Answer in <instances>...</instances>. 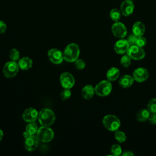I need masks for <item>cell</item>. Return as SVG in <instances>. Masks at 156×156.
I'll use <instances>...</instances> for the list:
<instances>
[{
    "mask_svg": "<svg viewBox=\"0 0 156 156\" xmlns=\"http://www.w3.org/2000/svg\"><path fill=\"white\" fill-rule=\"evenodd\" d=\"M7 29V25L4 21L0 20V34H3L5 32Z\"/></svg>",
    "mask_w": 156,
    "mask_h": 156,
    "instance_id": "cell-34",
    "label": "cell"
},
{
    "mask_svg": "<svg viewBox=\"0 0 156 156\" xmlns=\"http://www.w3.org/2000/svg\"><path fill=\"white\" fill-rule=\"evenodd\" d=\"M9 57L12 61H18L20 58V54L18 49L16 48H12L9 52Z\"/></svg>",
    "mask_w": 156,
    "mask_h": 156,
    "instance_id": "cell-24",
    "label": "cell"
},
{
    "mask_svg": "<svg viewBox=\"0 0 156 156\" xmlns=\"http://www.w3.org/2000/svg\"><path fill=\"white\" fill-rule=\"evenodd\" d=\"M80 48L77 44L71 43L68 44L64 49L63 58L68 62H74L79 58L80 55Z\"/></svg>",
    "mask_w": 156,
    "mask_h": 156,
    "instance_id": "cell-2",
    "label": "cell"
},
{
    "mask_svg": "<svg viewBox=\"0 0 156 156\" xmlns=\"http://www.w3.org/2000/svg\"><path fill=\"white\" fill-rule=\"evenodd\" d=\"M95 93L94 87L91 85H87L84 86L82 90V96L85 99H90L93 98Z\"/></svg>",
    "mask_w": 156,
    "mask_h": 156,
    "instance_id": "cell-18",
    "label": "cell"
},
{
    "mask_svg": "<svg viewBox=\"0 0 156 156\" xmlns=\"http://www.w3.org/2000/svg\"><path fill=\"white\" fill-rule=\"evenodd\" d=\"M115 139L119 143H124L126 140V135L124 132L120 130H116L115 133Z\"/></svg>",
    "mask_w": 156,
    "mask_h": 156,
    "instance_id": "cell-25",
    "label": "cell"
},
{
    "mask_svg": "<svg viewBox=\"0 0 156 156\" xmlns=\"http://www.w3.org/2000/svg\"><path fill=\"white\" fill-rule=\"evenodd\" d=\"M149 77L148 70L143 67L135 69L133 72V77L134 80L138 82H143L147 79Z\"/></svg>",
    "mask_w": 156,
    "mask_h": 156,
    "instance_id": "cell-14",
    "label": "cell"
},
{
    "mask_svg": "<svg viewBox=\"0 0 156 156\" xmlns=\"http://www.w3.org/2000/svg\"><path fill=\"white\" fill-rule=\"evenodd\" d=\"M136 37H137V36H136L133 34H130L128 37V38L127 39V42H128V43L129 44L130 46H132V45L135 44V41H136Z\"/></svg>",
    "mask_w": 156,
    "mask_h": 156,
    "instance_id": "cell-32",
    "label": "cell"
},
{
    "mask_svg": "<svg viewBox=\"0 0 156 156\" xmlns=\"http://www.w3.org/2000/svg\"><path fill=\"white\" fill-rule=\"evenodd\" d=\"M38 112L33 107L26 109L22 114L23 119L27 122H35L38 119Z\"/></svg>",
    "mask_w": 156,
    "mask_h": 156,
    "instance_id": "cell-11",
    "label": "cell"
},
{
    "mask_svg": "<svg viewBox=\"0 0 156 156\" xmlns=\"http://www.w3.org/2000/svg\"><path fill=\"white\" fill-rule=\"evenodd\" d=\"M127 54L132 59L136 60H141L145 56V52L143 49L135 44L129 46Z\"/></svg>",
    "mask_w": 156,
    "mask_h": 156,
    "instance_id": "cell-7",
    "label": "cell"
},
{
    "mask_svg": "<svg viewBox=\"0 0 156 156\" xmlns=\"http://www.w3.org/2000/svg\"><path fill=\"white\" fill-rule=\"evenodd\" d=\"M120 63L125 68L129 66L131 64V58L127 54L122 56L120 60Z\"/></svg>",
    "mask_w": 156,
    "mask_h": 156,
    "instance_id": "cell-26",
    "label": "cell"
},
{
    "mask_svg": "<svg viewBox=\"0 0 156 156\" xmlns=\"http://www.w3.org/2000/svg\"><path fill=\"white\" fill-rule=\"evenodd\" d=\"M3 136H4V133H3V131L0 129V141H1V140L3 138Z\"/></svg>",
    "mask_w": 156,
    "mask_h": 156,
    "instance_id": "cell-36",
    "label": "cell"
},
{
    "mask_svg": "<svg viewBox=\"0 0 156 156\" xmlns=\"http://www.w3.org/2000/svg\"><path fill=\"white\" fill-rule=\"evenodd\" d=\"M135 5L132 0H124L120 5V11L124 16H129L134 10Z\"/></svg>",
    "mask_w": 156,
    "mask_h": 156,
    "instance_id": "cell-12",
    "label": "cell"
},
{
    "mask_svg": "<svg viewBox=\"0 0 156 156\" xmlns=\"http://www.w3.org/2000/svg\"><path fill=\"white\" fill-rule=\"evenodd\" d=\"M60 83L63 88L71 89L75 83V79L72 74L69 72H64L60 76Z\"/></svg>",
    "mask_w": 156,
    "mask_h": 156,
    "instance_id": "cell-8",
    "label": "cell"
},
{
    "mask_svg": "<svg viewBox=\"0 0 156 156\" xmlns=\"http://www.w3.org/2000/svg\"><path fill=\"white\" fill-rule=\"evenodd\" d=\"M147 107L150 113H156V98H152L149 101Z\"/></svg>",
    "mask_w": 156,
    "mask_h": 156,
    "instance_id": "cell-27",
    "label": "cell"
},
{
    "mask_svg": "<svg viewBox=\"0 0 156 156\" xmlns=\"http://www.w3.org/2000/svg\"><path fill=\"white\" fill-rule=\"evenodd\" d=\"M107 80L110 81L116 80L119 76V70L116 67L110 68L106 73Z\"/></svg>",
    "mask_w": 156,
    "mask_h": 156,
    "instance_id": "cell-20",
    "label": "cell"
},
{
    "mask_svg": "<svg viewBox=\"0 0 156 156\" xmlns=\"http://www.w3.org/2000/svg\"><path fill=\"white\" fill-rule=\"evenodd\" d=\"M129 46L130 45L127 40L121 38L115 43L114 45V50L118 54H123L127 51Z\"/></svg>",
    "mask_w": 156,
    "mask_h": 156,
    "instance_id": "cell-15",
    "label": "cell"
},
{
    "mask_svg": "<svg viewBox=\"0 0 156 156\" xmlns=\"http://www.w3.org/2000/svg\"><path fill=\"white\" fill-rule=\"evenodd\" d=\"M48 56L50 62L55 65L60 64L64 60L63 52L57 48L49 49L48 52Z\"/></svg>",
    "mask_w": 156,
    "mask_h": 156,
    "instance_id": "cell-9",
    "label": "cell"
},
{
    "mask_svg": "<svg viewBox=\"0 0 156 156\" xmlns=\"http://www.w3.org/2000/svg\"><path fill=\"white\" fill-rule=\"evenodd\" d=\"M121 154H122V155H124V156H133L134 155L132 151H124Z\"/></svg>",
    "mask_w": 156,
    "mask_h": 156,
    "instance_id": "cell-35",
    "label": "cell"
},
{
    "mask_svg": "<svg viewBox=\"0 0 156 156\" xmlns=\"http://www.w3.org/2000/svg\"><path fill=\"white\" fill-rule=\"evenodd\" d=\"M19 66L18 63L15 61H9L6 62L2 68V72L7 78L14 77L18 73Z\"/></svg>",
    "mask_w": 156,
    "mask_h": 156,
    "instance_id": "cell-6",
    "label": "cell"
},
{
    "mask_svg": "<svg viewBox=\"0 0 156 156\" xmlns=\"http://www.w3.org/2000/svg\"><path fill=\"white\" fill-rule=\"evenodd\" d=\"M146 27L141 21L135 22L132 26V32L136 36H142L144 34Z\"/></svg>",
    "mask_w": 156,
    "mask_h": 156,
    "instance_id": "cell-17",
    "label": "cell"
},
{
    "mask_svg": "<svg viewBox=\"0 0 156 156\" xmlns=\"http://www.w3.org/2000/svg\"><path fill=\"white\" fill-rule=\"evenodd\" d=\"M104 126L110 131L117 130L121 125L119 119L113 115H105L102 119Z\"/></svg>",
    "mask_w": 156,
    "mask_h": 156,
    "instance_id": "cell-4",
    "label": "cell"
},
{
    "mask_svg": "<svg viewBox=\"0 0 156 156\" xmlns=\"http://www.w3.org/2000/svg\"><path fill=\"white\" fill-rule=\"evenodd\" d=\"M36 136L40 141L42 143H49L53 140L54 133L53 130L49 127L41 126L38 129Z\"/></svg>",
    "mask_w": 156,
    "mask_h": 156,
    "instance_id": "cell-3",
    "label": "cell"
},
{
    "mask_svg": "<svg viewBox=\"0 0 156 156\" xmlns=\"http://www.w3.org/2000/svg\"><path fill=\"white\" fill-rule=\"evenodd\" d=\"M37 119L41 126L49 127L54 124L55 120V116L51 109L44 108L38 112Z\"/></svg>",
    "mask_w": 156,
    "mask_h": 156,
    "instance_id": "cell-1",
    "label": "cell"
},
{
    "mask_svg": "<svg viewBox=\"0 0 156 156\" xmlns=\"http://www.w3.org/2000/svg\"><path fill=\"white\" fill-rule=\"evenodd\" d=\"M110 17L114 22L119 21L121 17V12L120 10L116 8L112 9L110 12Z\"/></svg>",
    "mask_w": 156,
    "mask_h": 156,
    "instance_id": "cell-23",
    "label": "cell"
},
{
    "mask_svg": "<svg viewBox=\"0 0 156 156\" xmlns=\"http://www.w3.org/2000/svg\"><path fill=\"white\" fill-rule=\"evenodd\" d=\"M38 126L34 122H28V124L26 126L25 132L28 133L29 135H36L38 130Z\"/></svg>",
    "mask_w": 156,
    "mask_h": 156,
    "instance_id": "cell-22",
    "label": "cell"
},
{
    "mask_svg": "<svg viewBox=\"0 0 156 156\" xmlns=\"http://www.w3.org/2000/svg\"><path fill=\"white\" fill-rule=\"evenodd\" d=\"M18 65L20 69L22 70H28L32 68L33 61L29 57H23L18 60Z\"/></svg>",
    "mask_w": 156,
    "mask_h": 156,
    "instance_id": "cell-16",
    "label": "cell"
},
{
    "mask_svg": "<svg viewBox=\"0 0 156 156\" xmlns=\"http://www.w3.org/2000/svg\"><path fill=\"white\" fill-rule=\"evenodd\" d=\"M147 43V40L145 37L142 36H137L136 41H135V45L140 46V47H143Z\"/></svg>",
    "mask_w": 156,
    "mask_h": 156,
    "instance_id": "cell-30",
    "label": "cell"
},
{
    "mask_svg": "<svg viewBox=\"0 0 156 156\" xmlns=\"http://www.w3.org/2000/svg\"><path fill=\"white\" fill-rule=\"evenodd\" d=\"M132 1H133V0H132Z\"/></svg>",
    "mask_w": 156,
    "mask_h": 156,
    "instance_id": "cell-37",
    "label": "cell"
},
{
    "mask_svg": "<svg viewBox=\"0 0 156 156\" xmlns=\"http://www.w3.org/2000/svg\"><path fill=\"white\" fill-rule=\"evenodd\" d=\"M134 79L133 76L130 75H124L119 79V84L122 88H126L130 87L133 83Z\"/></svg>",
    "mask_w": 156,
    "mask_h": 156,
    "instance_id": "cell-19",
    "label": "cell"
},
{
    "mask_svg": "<svg viewBox=\"0 0 156 156\" xmlns=\"http://www.w3.org/2000/svg\"><path fill=\"white\" fill-rule=\"evenodd\" d=\"M71 96V91L69 88H64L60 94V97L62 100L65 101L69 99Z\"/></svg>",
    "mask_w": 156,
    "mask_h": 156,
    "instance_id": "cell-28",
    "label": "cell"
},
{
    "mask_svg": "<svg viewBox=\"0 0 156 156\" xmlns=\"http://www.w3.org/2000/svg\"><path fill=\"white\" fill-rule=\"evenodd\" d=\"M111 152L113 155L118 156L122 154V149L119 144H115L112 146Z\"/></svg>",
    "mask_w": 156,
    "mask_h": 156,
    "instance_id": "cell-29",
    "label": "cell"
},
{
    "mask_svg": "<svg viewBox=\"0 0 156 156\" xmlns=\"http://www.w3.org/2000/svg\"><path fill=\"white\" fill-rule=\"evenodd\" d=\"M39 140L37 137L36 135H30L25 138L24 147L25 149L29 152L34 151L39 144Z\"/></svg>",
    "mask_w": 156,
    "mask_h": 156,
    "instance_id": "cell-13",
    "label": "cell"
},
{
    "mask_svg": "<svg viewBox=\"0 0 156 156\" xmlns=\"http://www.w3.org/2000/svg\"><path fill=\"white\" fill-rule=\"evenodd\" d=\"M95 93L102 97L108 96L112 90V85L109 80H102L94 87Z\"/></svg>",
    "mask_w": 156,
    "mask_h": 156,
    "instance_id": "cell-5",
    "label": "cell"
},
{
    "mask_svg": "<svg viewBox=\"0 0 156 156\" xmlns=\"http://www.w3.org/2000/svg\"><path fill=\"white\" fill-rule=\"evenodd\" d=\"M112 32L114 36L119 38H124L127 33L126 26L121 22H115L112 26Z\"/></svg>",
    "mask_w": 156,
    "mask_h": 156,
    "instance_id": "cell-10",
    "label": "cell"
},
{
    "mask_svg": "<svg viewBox=\"0 0 156 156\" xmlns=\"http://www.w3.org/2000/svg\"><path fill=\"white\" fill-rule=\"evenodd\" d=\"M149 111L146 108L141 109L136 114V119L139 122H144L148 120V118L150 115Z\"/></svg>",
    "mask_w": 156,
    "mask_h": 156,
    "instance_id": "cell-21",
    "label": "cell"
},
{
    "mask_svg": "<svg viewBox=\"0 0 156 156\" xmlns=\"http://www.w3.org/2000/svg\"><path fill=\"white\" fill-rule=\"evenodd\" d=\"M148 121L151 124H156V113H151Z\"/></svg>",
    "mask_w": 156,
    "mask_h": 156,
    "instance_id": "cell-33",
    "label": "cell"
},
{
    "mask_svg": "<svg viewBox=\"0 0 156 156\" xmlns=\"http://www.w3.org/2000/svg\"><path fill=\"white\" fill-rule=\"evenodd\" d=\"M74 65L77 69L82 70L85 68V67L86 66V63L83 60H82L81 58H77L74 62Z\"/></svg>",
    "mask_w": 156,
    "mask_h": 156,
    "instance_id": "cell-31",
    "label": "cell"
}]
</instances>
